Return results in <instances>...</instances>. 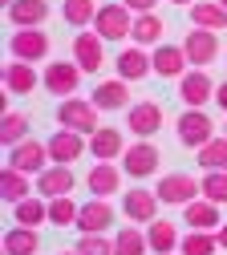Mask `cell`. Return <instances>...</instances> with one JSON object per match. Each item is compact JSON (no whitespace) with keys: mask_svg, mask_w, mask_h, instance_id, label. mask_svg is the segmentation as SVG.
<instances>
[{"mask_svg":"<svg viewBox=\"0 0 227 255\" xmlns=\"http://www.w3.org/2000/svg\"><path fill=\"white\" fill-rule=\"evenodd\" d=\"M97 110L93 106V98H61V106H57V126H65V130H77V134H93V130H102L97 126Z\"/></svg>","mask_w":227,"mask_h":255,"instance_id":"obj_1","label":"cell"},{"mask_svg":"<svg viewBox=\"0 0 227 255\" xmlns=\"http://www.w3.org/2000/svg\"><path fill=\"white\" fill-rule=\"evenodd\" d=\"M175 134H179V142H183V146L199 150V146H207V142L215 138V122H211L203 110L187 106V110L179 114V122H175Z\"/></svg>","mask_w":227,"mask_h":255,"instance_id":"obj_2","label":"cell"},{"mask_svg":"<svg viewBox=\"0 0 227 255\" xmlns=\"http://www.w3.org/2000/svg\"><path fill=\"white\" fill-rule=\"evenodd\" d=\"M93 33H102V41H126L134 33V12L126 4H102L93 16Z\"/></svg>","mask_w":227,"mask_h":255,"instance_id":"obj_3","label":"cell"},{"mask_svg":"<svg viewBox=\"0 0 227 255\" xmlns=\"http://www.w3.org/2000/svg\"><path fill=\"white\" fill-rule=\"evenodd\" d=\"M81 65L77 61H49L45 73H41V85L53 93V98H73L77 85H81Z\"/></svg>","mask_w":227,"mask_h":255,"instance_id":"obj_4","label":"cell"},{"mask_svg":"<svg viewBox=\"0 0 227 255\" xmlns=\"http://www.w3.org/2000/svg\"><path fill=\"white\" fill-rule=\"evenodd\" d=\"M122 170L134 178V182L158 174V146H154L150 138H138L134 146H126V154H122Z\"/></svg>","mask_w":227,"mask_h":255,"instance_id":"obj_5","label":"cell"},{"mask_svg":"<svg viewBox=\"0 0 227 255\" xmlns=\"http://www.w3.org/2000/svg\"><path fill=\"white\" fill-rule=\"evenodd\" d=\"M154 190H158V199L167 207H187V203H195L203 195V182H195L191 174H162Z\"/></svg>","mask_w":227,"mask_h":255,"instance_id":"obj_6","label":"cell"},{"mask_svg":"<svg viewBox=\"0 0 227 255\" xmlns=\"http://www.w3.org/2000/svg\"><path fill=\"white\" fill-rule=\"evenodd\" d=\"M215 81L207 77V69H187L183 77H179V98H183V106H195V110H203L207 102H215Z\"/></svg>","mask_w":227,"mask_h":255,"instance_id":"obj_7","label":"cell"},{"mask_svg":"<svg viewBox=\"0 0 227 255\" xmlns=\"http://www.w3.org/2000/svg\"><path fill=\"white\" fill-rule=\"evenodd\" d=\"M8 53L16 61H45L49 57V33H41V28H16V33L8 37Z\"/></svg>","mask_w":227,"mask_h":255,"instance_id":"obj_8","label":"cell"},{"mask_svg":"<svg viewBox=\"0 0 227 255\" xmlns=\"http://www.w3.org/2000/svg\"><path fill=\"white\" fill-rule=\"evenodd\" d=\"M158 207H162L158 190H146V186H134L130 195H122V215L130 223H142V227L158 219Z\"/></svg>","mask_w":227,"mask_h":255,"instance_id":"obj_9","label":"cell"},{"mask_svg":"<svg viewBox=\"0 0 227 255\" xmlns=\"http://www.w3.org/2000/svg\"><path fill=\"white\" fill-rule=\"evenodd\" d=\"M49 162H53V158H49V146H45V142H32V138H24V142L8 146V166L24 170V174H41Z\"/></svg>","mask_w":227,"mask_h":255,"instance_id":"obj_10","label":"cell"},{"mask_svg":"<svg viewBox=\"0 0 227 255\" xmlns=\"http://www.w3.org/2000/svg\"><path fill=\"white\" fill-rule=\"evenodd\" d=\"M114 219H118V211L110 207V199H89V203H81L77 231L81 235H106L114 227Z\"/></svg>","mask_w":227,"mask_h":255,"instance_id":"obj_11","label":"cell"},{"mask_svg":"<svg viewBox=\"0 0 227 255\" xmlns=\"http://www.w3.org/2000/svg\"><path fill=\"white\" fill-rule=\"evenodd\" d=\"M126 130L134 134V138H154L162 130V110L158 102H134L126 110Z\"/></svg>","mask_w":227,"mask_h":255,"instance_id":"obj_12","label":"cell"},{"mask_svg":"<svg viewBox=\"0 0 227 255\" xmlns=\"http://www.w3.org/2000/svg\"><path fill=\"white\" fill-rule=\"evenodd\" d=\"M45 146H49V158H53V162L69 166V162H77V158L89 150V138H85V134H77V130H65V126H61V130H57Z\"/></svg>","mask_w":227,"mask_h":255,"instance_id":"obj_13","label":"cell"},{"mask_svg":"<svg viewBox=\"0 0 227 255\" xmlns=\"http://www.w3.org/2000/svg\"><path fill=\"white\" fill-rule=\"evenodd\" d=\"M122 174H126V170H122L118 162H93V166H89V174H85L89 195H93V199H110V195H118Z\"/></svg>","mask_w":227,"mask_h":255,"instance_id":"obj_14","label":"cell"},{"mask_svg":"<svg viewBox=\"0 0 227 255\" xmlns=\"http://www.w3.org/2000/svg\"><path fill=\"white\" fill-rule=\"evenodd\" d=\"M73 186H77V178H73V166H61V162H49L41 174H37V190L45 199H61V195H73Z\"/></svg>","mask_w":227,"mask_h":255,"instance_id":"obj_15","label":"cell"},{"mask_svg":"<svg viewBox=\"0 0 227 255\" xmlns=\"http://www.w3.org/2000/svg\"><path fill=\"white\" fill-rule=\"evenodd\" d=\"M183 49H187V61H191V65L203 69V65H211V61L219 57V37L211 33V28H195V33H187Z\"/></svg>","mask_w":227,"mask_h":255,"instance_id":"obj_16","label":"cell"},{"mask_svg":"<svg viewBox=\"0 0 227 255\" xmlns=\"http://www.w3.org/2000/svg\"><path fill=\"white\" fill-rule=\"evenodd\" d=\"M118 77L122 81H142V77H150L154 73V61H150V53L142 49V45H126L122 53H118Z\"/></svg>","mask_w":227,"mask_h":255,"instance_id":"obj_17","label":"cell"},{"mask_svg":"<svg viewBox=\"0 0 227 255\" xmlns=\"http://www.w3.org/2000/svg\"><path fill=\"white\" fill-rule=\"evenodd\" d=\"M89 154H93V162H122V154H126L122 130H110V126L93 130L89 134Z\"/></svg>","mask_w":227,"mask_h":255,"instance_id":"obj_18","label":"cell"},{"mask_svg":"<svg viewBox=\"0 0 227 255\" xmlns=\"http://www.w3.org/2000/svg\"><path fill=\"white\" fill-rule=\"evenodd\" d=\"M150 61H154V73H158L162 81H167V77H175V81H179V77L187 73V65H191L183 45H154Z\"/></svg>","mask_w":227,"mask_h":255,"instance_id":"obj_19","label":"cell"},{"mask_svg":"<svg viewBox=\"0 0 227 255\" xmlns=\"http://www.w3.org/2000/svg\"><path fill=\"white\" fill-rule=\"evenodd\" d=\"M183 219H187V227L191 231H219V203H211V199H195V203H187L183 207Z\"/></svg>","mask_w":227,"mask_h":255,"instance_id":"obj_20","label":"cell"},{"mask_svg":"<svg viewBox=\"0 0 227 255\" xmlns=\"http://www.w3.org/2000/svg\"><path fill=\"white\" fill-rule=\"evenodd\" d=\"M8 20H12V28H41L49 20V0H12Z\"/></svg>","mask_w":227,"mask_h":255,"instance_id":"obj_21","label":"cell"},{"mask_svg":"<svg viewBox=\"0 0 227 255\" xmlns=\"http://www.w3.org/2000/svg\"><path fill=\"white\" fill-rule=\"evenodd\" d=\"M37 89V69H32V61H8L4 65V93H12V98H24V93Z\"/></svg>","mask_w":227,"mask_h":255,"instance_id":"obj_22","label":"cell"},{"mask_svg":"<svg viewBox=\"0 0 227 255\" xmlns=\"http://www.w3.org/2000/svg\"><path fill=\"white\" fill-rule=\"evenodd\" d=\"M126 102H130V81H122V77H114V81H102V85L93 89V106L102 110V114H114V110H130Z\"/></svg>","mask_w":227,"mask_h":255,"instance_id":"obj_23","label":"cell"},{"mask_svg":"<svg viewBox=\"0 0 227 255\" xmlns=\"http://www.w3.org/2000/svg\"><path fill=\"white\" fill-rule=\"evenodd\" d=\"M146 239H150V251H154V255H175L179 243H183L179 227H175V223H167V219L146 223Z\"/></svg>","mask_w":227,"mask_h":255,"instance_id":"obj_24","label":"cell"},{"mask_svg":"<svg viewBox=\"0 0 227 255\" xmlns=\"http://www.w3.org/2000/svg\"><path fill=\"white\" fill-rule=\"evenodd\" d=\"M187 12H191L195 28H211V33H223L227 28V8L219 4V0H195Z\"/></svg>","mask_w":227,"mask_h":255,"instance_id":"obj_25","label":"cell"},{"mask_svg":"<svg viewBox=\"0 0 227 255\" xmlns=\"http://www.w3.org/2000/svg\"><path fill=\"white\" fill-rule=\"evenodd\" d=\"M73 61L85 73L102 69V33H77L73 37Z\"/></svg>","mask_w":227,"mask_h":255,"instance_id":"obj_26","label":"cell"},{"mask_svg":"<svg viewBox=\"0 0 227 255\" xmlns=\"http://www.w3.org/2000/svg\"><path fill=\"white\" fill-rule=\"evenodd\" d=\"M37 247H41L37 227H24V223H16V227L4 231V255H37Z\"/></svg>","mask_w":227,"mask_h":255,"instance_id":"obj_27","label":"cell"},{"mask_svg":"<svg viewBox=\"0 0 227 255\" xmlns=\"http://www.w3.org/2000/svg\"><path fill=\"white\" fill-rule=\"evenodd\" d=\"M28 178L32 174H24V170H16V166H4L0 170V195H4V203H24L32 190H28Z\"/></svg>","mask_w":227,"mask_h":255,"instance_id":"obj_28","label":"cell"},{"mask_svg":"<svg viewBox=\"0 0 227 255\" xmlns=\"http://www.w3.org/2000/svg\"><path fill=\"white\" fill-rule=\"evenodd\" d=\"M150 251V239H146V231L138 227H122L118 235H114V255H146Z\"/></svg>","mask_w":227,"mask_h":255,"instance_id":"obj_29","label":"cell"},{"mask_svg":"<svg viewBox=\"0 0 227 255\" xmlns=\"http://www.w3.org/2000/svg\"><path fill=\"white\" fill-rule=\"evenodd\" d=\"M12 219L24 223V227H41V223H49V199H37V195H28L24 203L12 207Z\"/></svg>","mask_w":227,"mask_h":255,"instance_id":"obj_30","label":"cell"},{"mask_svg":"<svg viewBox=\"0 0 227 255\" xmlns=\"http://www.w3.org/2000/svg\"><path fill=\"white\" fill-rule=\"evenodd\" d=\"M162 33H167V28H162V20L154 16V12H138L134 16V33H130V37H134V45H158L162 41Z\"/></svg>","mask_w":227,"mask_h":255,"instance_id":"obj_31","label":"cell"},{"mask_svg":"<svg viewBox=\"0 0 227 255\" xmlns=\"http://www.w3.org/2000/svg\"><path fill=\"white\" fill-rule=\"evenodd\" d=\"M215 251H223L215 231H191V235H183V243H179V255H215Z\"/></svg>","mask_w":227,"mask_h":255,"instance_id":"obj_32","label":"cell"},{"mask_svg":"<svg viewBox=\"0 0 227 255\" xmlns=\"http://www.w3.org/2000/svg\"><path fill=\"white\" fill-rule=\"evenodd\" d=\"M199 166L203 170H227V134H215L207 146H199Z\"/></svg>","mask_w":227,"mask_h":255,"instance_id":"obj_33","label":"cell"},{"mask_svg":"<svg viewBox=\"0 0 227 255\" xmlns=\"http://www.w3.org/2000/svg\"><path fill=\"white\" fill-rule=\"evenodd\" d=\"M77 215H81V207L73 203V195L49 199V223L53 227H77Z\"/></svg>","mask_w":227,"mask_h":255,"instance_id":"obj_34","label":"cell"},{"mask_svg":"<svg viewBox=\"0 0 227 255\" xmlns=\"http://www.w3.org/2000/svg\"><path fill=\"white\" fill-rule=\"evenodd\" d=\"M28 138V118L16 114V110H4V118H0V142L4 146H16Z\"/></svg>","mask_w":227,"mask_h":255,"instance_id":"obj_35","label":"cell"},{"mask_svg":"<svg viewBox=\"0 0 227 255\" xmlns=\"http://www.w3.org/2000/svg\"><path fill=\"white\" fill-rule=\"evenodd\" d=\"M61 16L69 20L73 28H89V24H93V16H97V4H93V0H65Z\"/></svg>","mask_w":227,"mask_h":255,"instance_id":"obj_36","label":"cell"},{"mask_svg":"<svg viewBox=\"0 0 227 255\" xmlns=\"http://www.w3.org/2000/svg\"><path fill=\"white\" fill-rule=\"evenodd\" d=\"M203 199H211V203H227V170H207L203 174Z\"/></svg>","mask_w":227,"mask_h":255,"instance_id":"obj_37","label":"cell"},{"mask_svg":"<svg viewBox=\"0 0 227 255\" xmlns=\"http://www.w3.org/2000/svg\"><path fill=\"white\" fill-rule=\"evenodd\" d=\"M77 251L81 255H114V239H106V235H81Z\"/></svg>","mask_w":227,"mask_h":255,"instance_id":"obj_38","label":"cell"},{"mask_svg":"<svg viewBox=\"0 0 227 255\" xmlns=\"http://www.w3.org/2000/svg\"><path fill=\"white\" fill-rule=\"evenodd\" d=\"M122 4L138 16V12H154V4H158V0H122Z\"/></svg>","mask_w":227,"mask_h":255,"instance_id":"obj_39","label":"cell"},{"mask_svg":"<svg viewBox=\"0 0 227 255\" xmlns=\"http://www.w3.org/2000/svg\"><path fill=\"white\" fill-rule=\"evenodd\" d=\"M215 106L227 114V81H219V89H215Z\"/></svg>","mask_w":227,"mask_h":255,"instance_id":"obj_40","label":"cell"},{"mask_svg":"<svg viewBox=\"0 0 227 255\" xmlns=\"http://www.w3.org/2000/svg\"><path fill=\"white\" fill-rule=\"evenodd\" d=\"M215 235H219V247L227 251V223H219V231H215Z\"/></svg>","mask_w":227,"mask_h":255,"instance_id":"obj_41","label":"cell"},{"mask_svg":"<svg viewBox=\"0 0 227 255\" xmlns=\"http://www.w3.org/2000/svg\"><path fill=\"white\" fill-rule=\"evenodd\" d=\"M167 4H183V8H191V4H195V0H167Z\"/></svg>","mask_w":227,"mask_h":255,"instance_id":"obj_42","label":"cell"},{"mask_svg":"<svg viewBox=\"0 0 227 255\" xmlns=\"http://www.w3.org/2000/svg\"><path fill=\"white\" fill-rule=\"evenodd\" d=\"M61 255H81V251H77V247H73V251H61Z\"/></svg>","mask_w":227,"mask_h":255,"instance_id":"obj_43","label":"cell"},{"mask_svg":"<svg viewBox=\"0 0 227 255\" xmlns=\"http://www.w3.org/2000/svg\"><path fill=\"white\" fill-rule=\"evenodd\" d=\"M219 4H223V8H227V0H219Z\"/></svg>","mask_w":227,"mask_h":255,"instance_id":"obj_44","label":"cell"},{"mask_svg":"<svg viewBox=\"0 0 227 255\" xmlns=\"http://www.w3.org/2000/svg\"><path fill=\"white\" fill-rule=\"evenodd\" d=\"M4 4H12V0H4Z\"/></svg>","mask_w":227,"mask_h":255,"instance_id":"obj_45","label":"cell"},{"mask_svg":"<svg viewBox=\"0 0 227 255\" xmlns=\"http://www.w3.org/2000/svg\"><path fill=\"white\" fill-rule=\"evenodd\" d=\"M223 134H227V126H223Z\"/></svg>","mask_w":227,"mask_h":255,"instance_id":"obj_46","label":"cell"}]
</instances>
